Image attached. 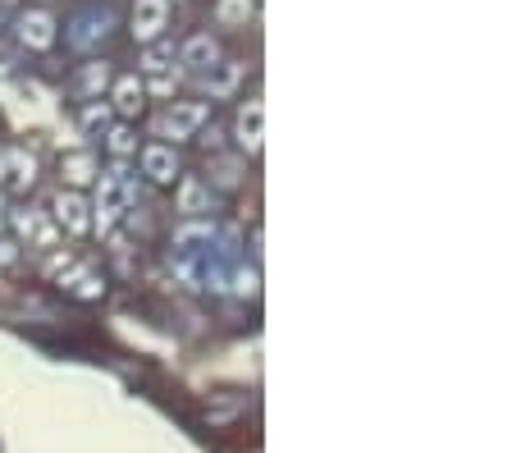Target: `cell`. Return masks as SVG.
I'll use <instances>...</instances> for the list:
<instances>
[{
	"mask_svg": "<svg viewBox=\"0 0 512 453\" xmlns=\"http://www.w3.org/2000/svg\"><path fill=\"white\" fill-rule=\"evenodd\" d=\"M119 97H124V101H119V106H124V110H138V106H142V92H138V87H133V83H124V87H119Z\"/></svg>",
	"mask_w": 512,
	"mask_h": 453,
	"instance_id": "1",
	"label": "cell"
}]
</instances>
